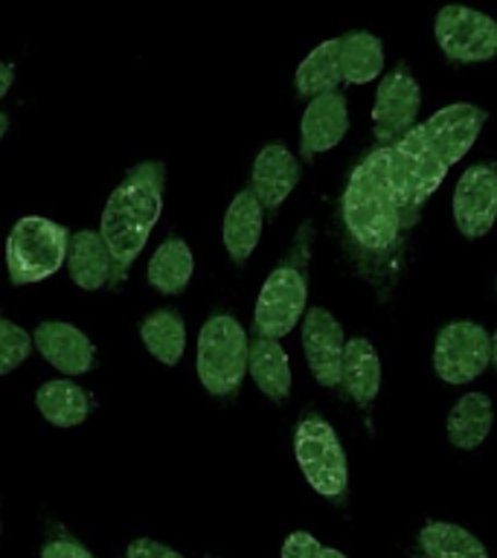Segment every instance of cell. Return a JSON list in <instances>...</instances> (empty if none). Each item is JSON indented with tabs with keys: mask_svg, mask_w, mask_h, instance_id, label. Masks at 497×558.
<instances>
[{
	"mask_svg": "<svg viewBox=\"0 0 497 558\" xmlns=\"http://www.w3.org/2000/svg\"><path fill=\"white\" fill-rule=\"evenodd\" d=\"M300 183V163L282 143H270L253 160L251 190L265 209H279Z\"/></svg>",
	"mask_w": 497,
	"mask_h": 558,
	"instance_id": "cell-14",
	"label": "cell"
},
{
	"mask_svg": "<svg viewBox=\"0 0 497 558\" xmlns=\"http://www.w3.org/2000/svg\"><path fill=\"white\" fill-rule=\"evenodd\" d=\"M0 535H3V523H0Z\"/></svg>",
	"mask_w": 497,
	"mask_h": 558,
	"instance_id": "cell-34",
	"label": "cell"
},
{
	"mask_svg": "<svg viewBox=\"0 0 497 558\" xmlns=\"http://www.w3.org/2000/svg\"><path fill=\"white\" fill-rule=\"evenodd\" d=\"M68 227L50 218H17L7 239V268L12 286H33L52 277L68 262Z\"/></svg>",
	"mask_w": 497,
	"mask_h": 558,
	"instance_id": "cell-4",
	"label": "cell"
},
{
	"mask_svg": "<svg viewBox=\"0 0 497 558\" xmlns=\"http://www.w3.org/2000/svg\"><path fill=\"white\" fill-rule=\"evenodd\" d=\"M317 558H347V556H343V553H340V549L323 547V549H320V556H317Z\"/></svg>",
	"mask_w": 497,
	"mask_h": 558,
	"instance_id": "cell-31",
	"label": "cell"
},
{
	"mask_svg": "<svg viewBox=\"0 0 497 558\" xmlns=\"http://www.w3.org/2000/svg\"><path fill=\"white\" fill-rule=\"evenodd\" d=\"M338 50H340V38H329V41L317 44L303 61H300V68H296V90L303 96H320V94H331V90H338L343 76H340V61H338Z\"/></svg>",
	"mask_w": 497,
	"mask_h": 558,
	"instance_id": "cell-24",
	"label": "cell"
},
{
	"mask_svg": "<svg viewBox=\"0 0 497 558\" xmlns=\"http://www.w3.org/2000/svg\"><path fill=\"white\" fill-rule=\"evenodd\" d=\"M492 364H495V369H497V329H495V335H492Z\"/></svg>",
	"mask_w": 497,
	"mask_h": 558,
	"instance_id": "cell-33",
	"label": "cell"
},
{
	"mask_svg": "<svg viewBox=\"0 0 497 558\" xmlns=\"http://www.w3.org/2000/svg\"><path fill=\"white\" fill-rule=\"evenodd\" d=\"M340 384L364 408L373 404L378 390H381V361L366 338L347 340L343 361H340Z\"/></svg>",
	"mask_w": 497,
	"mask_h": 558,
	"instance_id": "cell-17",
	"label": "cell"
},
{
	"mask_svg": "<svg viewBox=\"0 0 497 558\" xmlns=\"http://www.w3.org/2000/svg\"><path fill=\"white\" fill-rule=\"evenodd\" d=\"M247 331L230 314L209 317L198 331V378L213 396H235L247 375Z\"/></svg>",
	"mask_w": 497,
	"mask_h": 558,
	"instance_id": "cell-3",
	"label": "cell"
},
{
	"mask_svg": "<svg viewBox=\"0 0 497 558\" xmlns=\"http://www.w3.org/2000/svg\"><path fill=\"white\" fill-rule=\"evenodd\" d=\"M486 125V111L471 102L445 105L396 143L378 146L349 174L343 225L366 251H384L416 225L419 209L443 186L453 163L469 155Z\"/></svg>",
	"mask_w": 497,
	"mask_h": 558,
	"instance_id": "cell-1",
	"label": "cell"
},
{
	"mask_svg": "<svg viewBox=\"0 0 497 558\" xmlns=\"http://www.w3.org/2000/svg\"><path fill=\"white\" fill-rule=\"evenodd\" d=\"M41 558H96L85 544L73 538H52L44 544Z\"/></svg>",
	"mask_w": 497,
	"mask_h": 558,
	"instance_id": "cell-29",
	"label": "cell"
},
{
	"mask_svg": "<svg viewBox=\"0 0 497 558\" xmlns=\"http://www.w3.org/2000/svg\"><path fill=\"white\" fill-rule=\"evenodd\" d=\"M419 108H422V87L408 70V64H399L390 73H384L378 94L373 105V131L381 146L396 143L416 125Z\"/></svg>",
	"mask_w": 497,
	"mask_h": 558,
	"instance_id": "cell-9",
	"label": "cell"
},
{
	"mask_svg": "<svg viewBox=\"0 0 497 558\" xmlns=\"http://www.w3.org/2000/svg\"><path fill=\"white\" fill-rule=\"evenodd\" d=\"M262 225H265V207L253 195V190H242L230 201L225 213V227H221V239H225L227 253L235 265H244L251 259V253L256 251L262 239Z\"/></svg>",
	"mask_w": 497,
	"mask_h": 558,
	"instance_id": "cell-15",
	"label": "cell"
},
{
	"mask_svg": "<svg viewBox=\"0 0 497 558\" xmlns=\"http://www.w3.org/2000/svg\"><path fill=\"white\" fill-rule=\"evenodd\" d=\"M7 131H9V117L3 111H0V140L7 137Z\"/></svg>",
	"mask_w": 497,
	"mask_h": 558,
	"instance_id": "cell-32",
	"label": "cell"
},
{
	"mask_svg": "<svg viewBox=\"0 0 497 558\" xmlns=\"http://www.w3.org/2000/svg\"><path fill=\"white\" fill-rule=\"evenodd\" d=\"M296 465L303 469L308 486L323 497H340L347 492L349 465L335 427L320 416H308L294 434Z\"/></svg>",
	"mask_w": 497,
	"mask_h": 558,
	"instance_id": "cell-5",
	"label": "cell"
},
{
	"mask_svg": "<svg viewBox=\"0 0 497 558\" xmlns=\"http://www.w3.org/2000/svg\"><path fill=\"white\" fill-rule=\"evenodd\" d=\"M492 364V335L480 323L453 320L434 343V369L448 384H469Z\"/></svg>",
	"mask_w": 497,
	"mask_h": 558,
	"instance_id": "cell-7",
	"label": "cell"
},
{
	"mask_svg": "<svg viewBox=\"0 0 497 558\" xmlns=\"http://www.w3.org/2000/svg\"><path fill=\"white\" fill-rule=\"evenodd\" d=\"M349 131V111L347 96L340 90L331 94L314 96L312 102L305 105L303 122H300V148H303L305 160L314 155H323L347 137Z\"/></svg>",
	"mask_w": 497,
	"mask_h": 558,
	"instance_id": "cell-12",
	"label": "cell"
},
{
	"mask_svg": "<svg viewBox=\"0 0 497 558\" xmlns=\"http://www.w3.org/2000/svg\"><path fill=\"white\" fill-rule=\"evenodd\" d=\"M33 347V338L26 335L24 326L0 317V375H9L24 364Z\"/></svg>",
	"mask_w": 497,
	"mask_h": 558,
	"instance_id": "cell-26",
	"label": "cell"
},
{
	"mask_svg": "<svg viewBox=\"0 0 497 558\" xmlns=\"http://www.w3.org/2000/svg\"><path fill=\"white\" fill-rule=\"evenodd\" d=\"M419 547L425 558H488L477 535L445 521L425 523L419 532Z\"/></svg>",
	"mask_w": 497,
	"mask_h": 558,
	"instance_id": "cell-25",
	"label": "cell"
},
{
	"mask_svg": "<svg viewBox=\"0 0 497 558\" xmlns=\"http://www.w3.org/2000/svg\"><path fill=\"white\" fill-rule=\"evenodd\" d=\"M495 422V404L483 392H465L448 413V439L453 448L471 451L486 442Z\"/></svg>",
	"mask_w": 497,
	"mask_h": 558,
	"instance_id": "cell-19",
	"label": "cell"
},
{
	"mask_svg": "<svg viewBox=\"0 0 497 558\" xmlns=\"http://www.w3.org/2000/svg\"><path fill=\"white\" fill-rule=\"evenodd\" d=\"M68 268L70 279L82 291H99V288L111 286L113 259L102 235L94 233V230H78V233L70 235Z\"/></svg>",
	"mask_w": 497,
	"mask_h": 558,
	"instance_id": "cell-16",
	"label": "cell"
},
{
	"mask_svg": "<svg viewBox=\"0 0 497 558\" xmlns=\"http://www.w3.org/2000/svg\"><path fill=\"white\" fill-rule=\"evenodd\" d=\"M192 270H195V256H192L190 244L178 239V235H169L157 247L155 256L148 259L146 277L151 282V288H157L160 294L178 296L190 286Z\"/></svg>",
	"mask_w": 497,
	"mask_h": 558,
	"instance_id": "cell-20",
	"label": "cell"
},
{
	"mask_svg": "<svg viewBox=\"0 0 497 558\" xmlns=\"http://www.w3.org/2000/svg\"><path fill=\"white\" fill-rule=\"evenodd\" d=\"M247 373L270 401H286L291 396V361L279 340H253L247 352Z\"/></svg>",
	"mask_w": 497,
	"mask_h": 558,
	"instance_id": "cell-18",
	"label": "cell"
},
{
	"mask_svg": "<svg viewBox=\"0 0 497 558\" xmlns=\"http://www.w3.org/2000/svg\"><path fill=\"white\" fill-rule=\"evenodd\" d=\"M305 303H308V282L303 268L279 265L277 270H270L253 308L256 335L270 340L286 338L305 314Z\"/></svg>",
	"mask_w": 497,
	"mask_h": 558,
	"instance_id": "cell-6",
	"label": "cell"
},
{
	"mask_svg": "<svg viewBox=\"0 0 497 558\" xmlns=\"http://www.w3.org/2000/svg\"><path fill=\"white\" fill-rule=\"evenodd\" d=\"M453 221L465 239H483L497 221V166H469L453 190Z\"/></svg>",
	"mask_w": 497,
	"mask_h": 558,
	"instance_id": "cell-10",
	"label": "cell"
},
{
	"mask_svg": "<svg viewBox=\"0 0 497 558\" xmlns=\"http://www.w3.org/2000/svg\"><path fill=\"white\" fill-rule=\"evenodd\" d=\"M166 169L157 160L134 166L120 186L108 195V204L102 209V227L99 235L108 244V253L113 259L111 288L122 286L129 277L131 265L146 247L148 235L155 230L160 209H163Z\"/></svg>",
	"mask_w": 497,
	"mask_h": 558,
	"instance_id": "cell-2",
	"label": "cell"
},
{
	"mask_svg": "<svg viewBox=\"0 0 497 558\" xmlns=\"http://www.w3.org/2000/svg\"><path fill=\"white\" fill-rule=\"evenodd\" d=\"M35 408L56 427H76L90 416L87 392L70 378H56V381L41 384L38 392H35Z\"/></svg>",
	"mask_w": 497,
	"mask_h": 558,
	"instance_id": "cell-21",
	"label": "cell"
},
{
	"mask_svg": "<svg viewBox=\"0 0 497 558\" xmlns=\"http://www.w3.org/2000/svg\"><path fill=\"white\" fill-rule=\"evenodd\" d=\"M343 347H347V338H343V326L335 320V314L317 308V305L308 308L303 317V349L314 378L323 387H338L340 384Z\"/></svg>",
	"mask_w": 497,
	"mask_h": 558,
	"instance_id": "cell-11",
	"label": "cell"
},
{
	"mask_svg": "<svg viewBox=\"0 0 497 558\" xmlns=\"http://www.w3.org/2000/svg\"><path fill=\"white\" fill-rule=\"evenodd\" d=\"M323 544L314 538L312 532H291L282 544V558H317Z\"/></svg>",
	"mask_w": 497,
	"mask_h": 558,
	"instance_id": "cell-27",
	"label": "cell"
},
{
	"mask_svg": "<svg viewBox=\"0 0 497 558\" xmlns=\"http://www.w3.org/2000/svg\"><path fill=\"white\" fill-rule=\"evenodd\" d=\"M439 50L460 64L492 61L497 56V21L469 7H443L434 21Z\"/></svg>",
	"mask_w": 497,
	"mask_h": 558,
	"instance_id": "cell-8",
	"label": "cell"
},
{
	"mask_svg": "<svg viewBox=\"0 0 497 558\" xmlns=\"http://www.w3.org/2000/svg\"><path fill=\"white\" fill-rule=\"evenodd\" d=\"M140 340L148 349V355L157 357L160 364L174 366L186 349V326L174 308H157L140 323Z\"/></svg>",
	"mask_w": 497,
	"mask_h": 558,
	"instance_id": "cell-23",
	"label": "cell"
},
{
	"mask_svg": "<svg viewBox=\"0 0 497 558\" xmlns=\"http://www.w3.org/2000/svg\"><path fill=\"white\" fill-rule=\"evenodd\" d=\"M125 558H186V556H181L178 549L166 547V544H160V541L155 538H137L129 544Z\"/></svg>",
	"mask_w": 497,
	"mask_h": 558,
	"instance_id": "cell-28",
	"label": "cell"
},
{
	"mask_svg": "<svg viewBox=\"0 0 497 558\" xmlns=\"http://www.w3.org/2000/svg\"><path fill=\"white\" fill-rule=\"evenodd\" d=\"M35 349L41 352L47 364H52L64 375H85L94 366V343L76 326L61 320L41 323L33 335Z\"/></svg>",
	"mask_w": 497,
	"mask_h": 558,
	"instance_id": "cell-13",
	"label": "cell"
},
{
	"mask_svg": "<svg viewBox=\"0 0 497 558\" xmlns=\"http://www.w3.org/2000/svg\"><path fill=\"white\" fill-rule=\"evenodd\" d=\"M15 82V68L7 64V61H0V99L9 94V87Z\"/></svg>",
	"mask_w": 497,
	"mask_h": 558,
	"instance_id": "cell-30",
	"label": "cell"
},
{
	"mask_svg": "<svg viewBox=\"0 0 497 558\" xmlns=\"http://www.w3.org/2000/svg\"><path fill=\"white\" fill-rule=\"evenodd\" d=\"M340 76L349 85H366L384 73V44L373 33L352 29L340 38Z\"/></svg>",
	"mask_w": 497,
	"mask_h": 558,
	"instance_id": "cell-22",
	"label": "cell"
}]
</instances>
